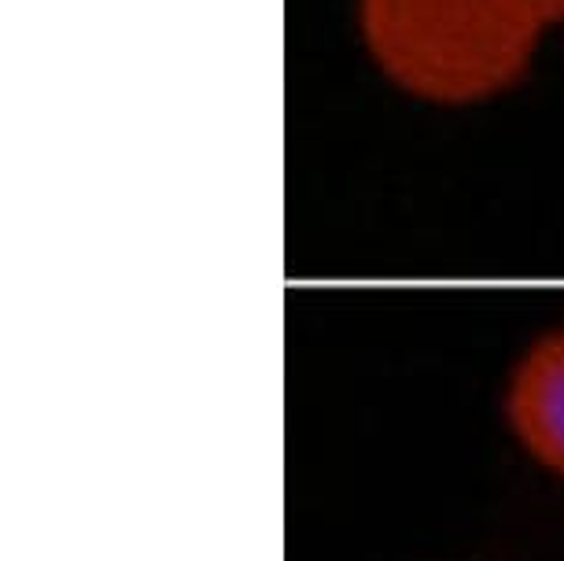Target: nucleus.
Listing matches in <instances>:
<instances>
[{
  "label": "nucleus",
  "instance_id": "1",
  "mask_svg": "<svg viewBox=\"0 0 564 561\" xmlns=\"http://www.w3.org/2000/svg\"><path fill=\"white\" fill-rule=\"evenodd\" d=\"M361 45L429 104H480L531 71L546 30L524 0H358Z\"/></svg>",
  "mask_w": 564,
  "mask_h": 561
},
{
  "label": "nucleus",
  "instance_id": "2",
  "mask_svg": "<svg viewBox=\"0 0 564 561\" xmlns=\"http://www.w3.org/2000/svg\"><path fill=\"white\" fill-rule=\"evenodd\" d=\"M502 414L542 470L564 476V325L535 336L509 369Z\"/></svg>",
  "mask_w": 564,
  "mask_h": 561
},
{
  "label": "nucleus",
  "instance_id": "3",
  "mask_svg": "<svg viewBox=\"0 0 564 561\" xmlns=\"http://www.w3.org/2000/svg\"><path fill=\"white\" fill-rule=\"evenodd\" d=\"M528 4V12L539 19L542 23V30H557V26H564V0H524Z\"/></svg>",
  "mask_w": 564,
  "mask_h": 561
}]
</instances>
